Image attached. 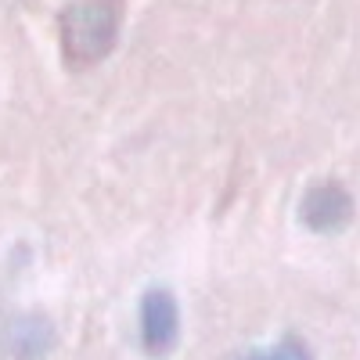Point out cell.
Segmentation results:
<instances>
[{"label": "cell", "instance_id": "1", "mask_svg": "<svg viewBox=\"0 0 360 360\" xmlns=\"http://www.w3.org/2000/svg\"><path fill=\"white\" fill-rule=\"evenodd\" d=\"M127 0H72L58 15V40L69 69L101 65L123 33Z\"/></svg>", "mask_w": 360, "mask_h": 360}, {"label": "cell", "instance_id": "2", "mask_svg": "<svg viewBox=\"0 0 360 360\" xmlns=\"http://www.w3.org/2000/svg\"><path fill=\"white\" fill-rule=\"evenodd\" d=\"M180 339V307L169 288H148L141 299V346L148 356H169Z\"/></svg>", "mask_w": 360, "mask_h": 360}, {"label": "cell", "instance_id": "3", "mask_svg": "<svg viewBox=\"0 0 360 360\" xmlns=\"http://www.w3.org/2000/svg\"><path fill=\"white\" fill-rule=\"evenodd\" d=\"M299 217L303 224L317 234H332L342 231L353 217V195L339 184V180H324V184H314L303 195V205H299Z\"/></svg>", "mask_w": 360, "mask_h": 360}, {"label": "cell", "instance_id": "4", "mask_svg": "<svg viewBox=\"0 0 360 360\" xmlns=\"http://www.w3.org/2000/svg\"><path fill=\"white\" fill-rule=\"evenodd\" d=\"M54 346V328L47 317L40 314H25V317H15L8 328H4V349L15 356V360H44Z\"/></svg>", "mask_w": 360, "mask_h": 360}, {"label": "cell", "instance_id": "5", "mask_svg": "<svg viewBox=\"0 0 360 360\" xmlns=\"http://www.w3.org/2000/svg\"><path fill=\"white\" fill-rule=\"evenodd\" d=\"M245 360H314L310 346L303 339H295V335H285L274 349H266V353H252Z\"/></svg>", "mask_w": 360, "mask_h": 360}]
</instances>
